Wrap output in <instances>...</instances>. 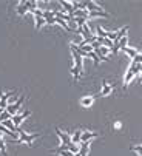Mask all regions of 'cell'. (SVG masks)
I'll use <instances>...</instances> for the list:
<instances>
[{
	"mask_svg": "<svg viewBox=\"0 0 142 156\" xmlns=\"http://www.w3.org/2000/svg\"><path fill=\"white\" fill-rule=\"evenodd\" d=\"M140 71H142V65H134V63H131V65H130V68L127 70L125 77H124V83L128 85V83L133 80V77H134L136 74H139Z\"/></svg>",
	"mask_w": 142,
	"mask_h": 156,
	"instance_id": "obj_1",
	"label": "cell"
},
{
	"mask_svg": "<svg viewBox=\"0 0 142 156\" xmlns=\"http://www.w3.org/2000/svg\"><path fill=\"white\" fill-rule=\"evenodd\" d=\"M23 96H20V98H17V102L16 104H11V105H8V108H6V111L11 115V116H16V115H19V111L22 110L20 107H22V104H23Z\"/></svg>",
	"mask_w": 142,
	"mask_h": 156,
	"instance_id": "obj_2",
	"label": "cell"
},
{
	"mask_svg": "<svg viewBox=\"0 0 142 156\" xmlns=\"http://www.w3.org/2000/svg\"><path fill=\"white\" fill-rule=\"evenodd\" d=\"M19 136H20V142H25V144H31L33 141H36L37 138H39V135L37 133H33V135H28L27 131H20L19 133Z\"/></svg>",
	"mask_w": 142,
	"mask_h": 156,
	"instance_id": "obj_3",
	"label": "cell"
},
{
	"mask_svg": "<svg viewBox=\"0 0 142 156\" xmlns=\"http://www.w3.org/2000/svg\"><path fill=\"white\" fill-rule=\"evenodd\" d=\"M56 133H57V136L60 138V141H62V144H63V145H66V147H68V145L71 144V136L68 135V133L62 131L60 128H57V130H56Z\"/></svg>",
	"mask_w": 142,
	"mask_h": 156,
	"instance_id": "obj_4",
	"label": "cell"
},
{
	"mask_svg": "<svg viewBox=\"0 0 142 156\" xmlns=\"http://www.w3.org/2000/svg\"><path fill=\"white\" fill-rule=\"evenodd\" d=\"M30 115H31V111H23V113H20V115H16V116H12V122L17 127H20V124L25 121V118H28Z\"/></svg>",
	"mask_w": 142,
	"mask_h": 156,
	"instance_id": "obj_5",
	"label": "cell"
},
{
	"mask_svg": "<svg viewBox=\"0 0 142 156\" xmlns=\"http://www.w3.org/2000/svg\"><path fill=\"white\" fill-rule=\"evenodd\" d=\"M96 136H98L96 131H82L80 142H91V139H94Z\"/></svg>",
	"mask_w": 142,
	"mask_h": 156,
	"instance_id": "obj_6",
	"label": "cell"
},
{
	"mask_svg": "<svg viewBox=\"0 0 142 156\" xmlns=\"http://www.w3.org/2000/svg\"><path fill=\"white\" fill-rule=\"evenodd\" d=\"M17 12L20 16H25L28 12V6H27V0H22V2L17 5Z\"/></svg>",
	"mask_w": 142,
	"mask_h": 156,
	"instance_id": "obj_7",
	"label": "cell"
},
{
	"mask_svg": "<svg viewBox=\"0 0 142 156\" xmlns=\"http://www.w3.org/2000/svg\"><path fill=\"white\" fill-rule=\"evenodd\" d=\"M85 5H87V9L90 11V12H93V11H104L102 9V6H99L98 3H94V2H85Z\"/></svg>",
	"mask_w": 142,
	"mask_h": 156,
	"instance_id": "obj_8",
	"label": "cell"
},
{
	"mask_svg": "<svg viewBox=\"0 0 142 156\" xmlns=\"http://www.w3.org/2000/svg\"><path fill=\"white\" fill-rule=\"evenodd\" d=\"M80 138H82V130H76L73 135H71V142L80 145Z\"/></svg>",
	"mask_w": 142,
	"mask_h": 156,
	"instance_id": "obj_9",
	"label": "cell"
},
{
	"mask_svg": "<svg viewBox=\"0 0 142 156\" xmlns=\"http://www.w3.org/2000/svg\"><path fill=\"white\" fill-rule=\"evenodd\" d=\"M113 90V85H110L108 82H104V87H102V90H101V96H108Z\"/></svg>",
	"mask_w": 142,
	"mask_h": 156,
	"instance_id": "obj_10",
	"label": "cell"
},
{
	"mask_svg": "<svg viewBox=\"0 0 142 156\" xmlns=\"http://www.w3.org/2000/svg\"><path fill=\"white\" fill-rule=\"evenodd\" d=\"M90 151V142H80V156H88Z\"/></svg>",
	"mask_w": 142,
	"mask_h": 156,
	"instance_id": "obj_11",
	"label": "cell"
},
{
	"mask_svg": "<svg viewBox=\"0 0 142 156\" xmlns=\"http://www.w3.org/2000/svg\"><path fill=\"white\" fill-rule=\"evenodd\" d=\"M124 53H125L128 57H131V60H133V59H134V57L139 54V51H137V50H134V48H130V47H127V48L124 50Z\"/></svg>",
	"mask_w": 142,
	"mask_h": 156,
	"instance_id": "obj_12",
	"label": "cell"
},
{
	"mask_svg": "<svg viewBox=\"0 0 142 156\" xmlns=\"http://www.w3.org/2000/svg\"><path fill=\"white\" fill-rule=\"evenodd\" d=\"M93 96H83L82 99H80V104H82V107H90L91 104H93Z\"/></svg>",
	"mask_w": 142,
	"mask_h": 156,
	"instance_id": "obj_13",
	"label": "cell"
},
{
	"mask_svg": "<svg viewBox=\"0 0 142 156\" xmlns=\"http://www.w3.org/2000/svg\"><path fill=\"white\" fill-rule=\"evenodd\" d=\"M36 19V28L39 30L40 27H43V25H46V19L45 17H34Z\"/></svg>",
	"mask_w": 142,
	"mask_h": 156,
	"instance_id": "obj_14",
	"label": "cell"
},
{
	"mask_svg": "<svg viewBox=\"0 0 142 156\" xmlns=\"http://www.w3.org/2000/svg\"><path fill=\"white\" fill-rule=\"evenodd\" d=\"M71 73H73V77H74V80H77V79H80V74H82V70H79V68H76V66L73 65V68H71Z\"/></svg>",
	"mask_w": 142,
	"mask_h": 156,
	"instance_id": "obj_15",
	"label": "cell"
},
{
	"mask_svg": "<svg viewBox=\"0 0 142 156\" xmlns=\"http://www.w3.org/2000/svg\"><path fill=\"white\" fill-rule=\"evenodd\" d=\"M8 119H12V116L8 113V111L5 110L3 111V113H2V116H0V124H2V122H5V121H8Z\"/></svg>",
	"mask_w": 142,
	"mask_h": 156,
	"instance_id": "obj_16",
	"label": "cell"
},
{
	"mask_svg": "<svg viewBox=\"0 0 142 156\" xmlns=\"http://www.w3.org/2000/svg\"><path fill=\"white\" fill-rule=\"evenodd\" d=\"M98 36L99 37H102V39H105V37H108V31H105L104 28H101V27H98Z\"/></svg>",
	"mask_w": 142,
	"mask_h": 156,
	"instance_id": "obj_17",
	"label": "cell"
},
{
	"mask_svg": "<svg viewBox=\"0 0 142 156\" xmlns=\"http://www.w3.org/2000/svg\"><path fill=\"white\" fill-rule=\"evenodd\" d=\"M131 148H133V150H134L139 156H142V145H133Z\"/></svg>",
	"mask_w": 142,
	"mask_h": 156,
	"instance_id": "obj_18",
	"label": "cell"
},
{
	"mask_svg": "<svg viewBox=\"0 0 142 156\" xmlns=\"http://www.w3.org/2000/svg\"><path fill=\"white\" fill-rule=\"evenodd\" d=\"M121 50V47H119V42H114V45H113V50L111 51H114V53H117Z\"/></svg>",
	"mask_w": 142,
	"mask_h": 156,
	"instance_id": "obj_19",
	"label": "cell"
},
{
	"mask_svg": "<svg viewBox=\"0 0 142 156\" xmlns=\"http://www.w3.org/2000/svg\"><path fill=\"white\" fill-rule=\"evenodd\" d=\"M3 111H5L3 108H0V116H2V113H3Z\"/></svg>",
	"mask_w": 142,
	"mask_h": 156,
	"instance_id": "obj_20",
	"label": "cell"
},
{
	"mask_svg": "<svg viewBox=\"0 0 142 156\" xmlns=\"http://www.w3.org/2000/svg\"><path fill=\"white\" fill-rule=\"evenodd\" d=\"M3 139V135H2V133H0V141H2Z\"/></svg>",
	"mask_w": 142,
	"mask_h": 156,
	"instance_id": "obj_21",
	"label": "cell"
}]
</instances>
